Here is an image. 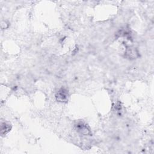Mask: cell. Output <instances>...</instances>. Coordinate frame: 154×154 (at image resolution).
<instances>
[{"mask_svg": "<svg viewBox=\"0 0 154 154\" xmlns=\"http://www.w3.org/2000/svg\"><path fill=\"white\" fill-rule=\"evenodd\" d=\"M76 131L80 134L84 135H91V131L90 127L85 123L83 122H78L75 125Z\"/></svg>", "mask_w": 154, "mask_h": 154, "instance_id": "cell-1", "label": "cell"}, {"mask_svg": "<svg viewBox=\"0 0 154 154\" xmlns=\"http://www.w3.org/2000/svg\"><path fill=\"white\" fill-rule=\"evenodd\" d=\"M11 129V125L10 123L6 122L1 123V134L2 135H6Z\"/></svg>", "mask_w": 154, "mask_h": 154, "instance_id": "cell-4", "label": "cell"}, {"mask_svg": "<svg viewBox=\"0 0 154 154\" xmlns=\"http://www.w3.org/2000/svg\"><path fill=\"white\" fill-rule=\"evenodd\" d=\"M69 93L65 88H61L56 93V100L60 102H66L68 100Z\"/></svg>", "mask_w": 154, "mask_h": 154, "instance_id": "cell-2", "label": "cell"}, {"mask_svg": "<svg viewBox=\"0 0 154 154\" xmlns=\"http://www.w3.org/2000/svg\"><path fill=\"white\" fill-rule=\"evenodd\" d=\"M125 56L129 60H134L139 57V53L136 48L129 47L127 48L125 51Z\"/></svg>", "mask_w": 154, "mask_h": 154, "instance_id": "cell-3", "label": "cell"}]
</instances>
